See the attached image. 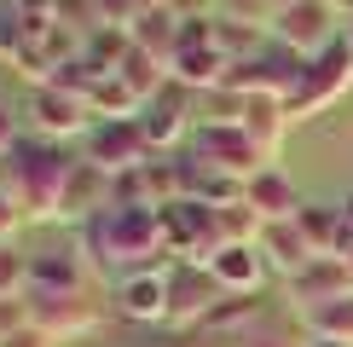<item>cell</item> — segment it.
Listing matches in <instances>:
<instances>
[{
  "label": "cell",
  "instance_id": "1",
  "mask_svg": "<svg viewBox=\"0 0 353 347\" xmlns=\"http://www.w3.org/2000/svg\"><path fill=\"white\" fill-rule=\"evenodd\" d=\"M76 249L93 272H110V266H174L168 260V243H163V209H99L87 226H76Z\"/></svg>",
  "mask_w": 353,
  "mask_h": 347
},
{
  "label": "cell",
  "instance_id": "2",
  "mask_svg": "<svg viewBox=\"0 0 353 347\" xmlns=\"http://www.w3.org/2000/svg\"><path fill=\"white\" fill-rule=\"evenodd\" d=\"M70 168H76V156L58 139H41V134L18 139L6 151V185L18 197L23 220H58V191H64Z\"/></svg>",
  "mask_w": 353,
  "mask_h": 347
},
{
  "label": "cell",
  "instance_id": "3",
  "mask_svg": "<svg viewBox=\"0 0 353 347\" xmlns=\"http://www.w3.org/2000/svg\"><path fill=\"white\" fill-rule=\"evenodd\" d=\"M347 87H353V35L342 29L325 52L301 58V76H296V87H290V98H284L290 127H296V122H313V116H325L336 98H347Z\"/></svg>",
  "mask_w": 353,
  "mask_h": 347
},
{
  "label": "cell",
  "instance_id": "4",
  "mask_svg": "<svg viewBox=\"0 0 353 347\" xmlns=\"http://www.w3.org/2000/svg\"><path fill=\"white\" fill-rule=\"evenodd\" d=\"M336 35H342V6H336V0H296V6L272 12V41L290 47L296 58L325 52Z\"/></svg>",
  "mask_w": 353,
  "mask_h": 347
},
{
  "label": "cell",
  "instance_id": "5",
  "mask_svg": "<svg viewBox=\"0 0 353 347\" xmlns=\"http://www.w3.org/2000/svg\"><path fill=\"white\" fill-rule=\"evenodd\" d=\"M191 156H203V162H214V168L238 174V180H255L261 168H272V156L261 151V145L249 139L238 122H209V116L191 127Z\"/></svg>",
  "mask_w": 353,
  "mask_h": 347
},
{
  "label": "cell",
  "instance_id": "6",
  "mask_svg": "<svg viewBox=\"0 0 353 347\" xmlns=\"http://www.w3.org/2000/svg\"><path fill=\"white\" fill-rule=\"evenodd\" d=\"M163 243H168V255H180V260H203L209 266V255L220 249V220H214V209L209 202H168L163 209Z\"/></svg>",
  "mask_w": 353,
  "mask_h": 347
},
{
  "label": "cell",
  "instance_id": "7",
  "mask_svg": "<svg viewBox=\"0 0 353 347\" xmlns=\"http://www.w3.org/2000/svg\"><path fill=\"white\" fill-rule=\"evenodd\" d=\"M220 295H226V289L214 284V272L203 266V260H174L168 266V324L197 330Z\"/></svg>",
  "mask_w": 353,
  "mask_h": 347
},
{
  "label": "cell",
  "instance_id": "8",
  "mask_svg": "<svg viewBox=\"0 0 353 347\" xmlns=\"http://www.w3.org/2000/svg\"><path fill=\"white\" fill-rule=\"evenodd\" d=\"M29 295V318H35L47 336L58 341H70V336H87V330L99 324V301H93V289H81V295H47V289H23Z\"/></svg>",
  "mask_w": 353,
  "mask_h": 347
},
{
  "label": "cell",
  "instance_id": "9",
  "mask_svg": "<svg viewBox=\"0 0 353 347\" xmlns=\"http://www.w3.org/2000/svg\"><path fill=\"white\" fill-rule=\"evenodd\" d=\"M116 313L134 324H168V266H139L116 278Z\"/></svg>",
  "mask_w": 353,
  "mask_h": 347
},
{
  "label": "cell",
  "instance_id": "10",
  "mask_svg": "<svg viewBox=\"0 0 353 347\" xmlns=\"http://www.w3.org/2000/svg\"><path fill=\"white\" fill-rule=\"evenodd\" d=\"M87 162H99L105 174H128L151 162V145H145L139 122H93L87 127Z\"/></svg>",
  "mask_w": 353,
  "mask_h": 347
},
{
  "label": "cell",
  "instance_id": "11",
  "mask_svg": "<svg viewBox=\"0 0 353 347\" xmlns=\"http://www.w3.org/2000/svg\"><path fill=\"white\" fill-rule=\"evenodd\" d=\"M29 127H35L41 139H87V127H93V110H87V98H70L58 93V87H35L29 93Z\"/></svg>",
  "mask_w": 353,
  "mask_h": 347
},
{
  "label": "cell",
  "instance_id": "12",
  "mask_svg": "<svg viewBox=\"0 0 353 347\" xmlns=\"http://www.w3.org/2000/svg\"><path fill=\"white\" fill-rule=\"evenodd\" d=\"M99 209H110V174L99 168V162H87V156H76V168H70L64 191H58V220L87 226Z\"/></svg>",
  "mask_w": 353,
  "mask_h": 347
},
{
  "label": "cell",
  "instance_id": "13",
  "mask_svg": "<svg viewBox=\"0 0 353 347\" xmlns=\"http://www.w3.org/2000/svg\"><path fill=\"white\" fill-rule=\"evenodd\" d=\"M284 289H290V301H296L301 313H313V307H325V301L347 295V289H353V272H347L342 255H319L313 266H301L296 278H284Z\"/></svg>",
  "mask_w": 353,
  "mask_h": 347
},
{
  "label": "cell",
  "instance_id": "14",
  "mask_svg": "<svg viewBox=\"0 0 353 347\" xmlns=\"http://www.w3.org/2000/svg\"><path fill=\"white\" fill-rule=\"evenodd\" d=\"M209 272H214V284L226 289V295H261V284H267V255H261V243H220L209 255Z\"/></svg>",
  "mask_w": 353,
  "mask_h": 347
},
{
  "label": "cell",
  "instance_id": "15",
  "mask_svg": "<svg viewBox=\"0 0 353 347\" xmlns=\"http://www.w3.org/2000/svg\"><path fill=\"white\" fill-rule=\"evenodd\" d=\"M29 289L81 295V289H93V266L81 260V249H41V255H29Z\"/></svg>",
  "mask_w": 353,
  "mask_h": 347
},
{
  "label": "cell",
  "instance_id": "16",
  "mask_svg": "<svg viewBox=\"0 0 353 347\" xmlns=\"http://www.w3.org/2000/svg\"><path fill=\"white\" fill-rule=\"evenodd\" d=\"M243 202H249L267 226H278V220H296V209H301L307 197L296 191V180H290L284 168H261L255 180L243 185Z\"/></svg>",
  "mask_w": 353,
  "mask_h": 347
},
{
  "label": "cell",
  "instance_id": "17",
  "mask_svg": "<svg viewBox=\"0 0 353 347\" xmlns=\"http://www.w3.org/2000/svg\"><path fill=\"white\" fill-rule=\"evenodd\" d=\"M296 226L307 231V243H313L319 255H347L353 249V226H347L342 202H301Z\"/></svg>",
  "mask_w": 353,
  "mask_h": 347
},
{
  "label": "cell",
  "instance_id": "18",
  "mask_svg": "<svg viewBox=\"0 0 353 347\" xmlns=\"http://www.w3.org/2000/svg\"><path fill=\"white\" fill-rule=\"evenodd\" d=\"M226 70H232V58L220 52V47H180L174 52V64H168V81H180L191 87V93H220L226 87Z\"/></svg>",
  "mask_w": 353,
  "mask_h": 347
},
{
  "label": "cell",
  "instance_id": "19",
  "mask_svg": "<svg viewBox=\"0 0 353 347\" xmlns=\"http://www.w3.org/2000/svg\"><path fill=\"white\" fill-rule=\"evenodd\" d=\"M261 255H267V266L284 272V278H296L301 266H313V260H319V249L307 243V231L296 220H278V226L261 231Z\"/></svg>",
  "mask_w": 353,
  "mask_h": 347
},
{
  "label": "cell",
  "instance_id": "20",
  "mask_svg": "<svg viewBox=\"0 0 353 347\" xmlns=\"http://www.w3.org/2000/svg\"><path fill=\"white\" fill-rule=\"evenodd\" d=\"M238 127L261 145L267 156H278V145L290 134V116H284V98H267V93H243V110H238Z\"/></svg>",
  "mask_w": 353,
  "mask_h": 347
},
{
  "label": "cell",
  "instance_id": "21",
  "mask_svg": "<svg viewBox=\"0 0 353 347\" xmlns=\"http://www.w3.org/2000/svg\"><path fill=\"white\" fill-rule=\"evenodd\" d=\"M128 35H134V47L151 52L157 64H174V52H180V18H174L168 6H163V12H139Z\"/></svg>",
  "mask_w": 353,
  "mask_h": 347
},
{
  "label": "cell",
  "instance_id": "22",
  "mask_svg": "<svg viewBox=\"0 0 353 347\" xmlns=\"http://www.w3.org/2000/svg\"><path fill=\"white\" fill-rule=\"evenodd\" d=\"M301 318H307L313 336L353 347V289H347V295H336V301H325V307H313V313H301Z\"/></svg>",
  "mask_w": 353,
  "mask_h": 347
},
{
  "label": "cell",
  "instance_id": "23",
  "mask_svg": "<svg viewBox=\"0 0 353 347\" xmlns=\"http://www.w3.org/2000/svg\"><path fill=\"white\" fill-rule=\"evenodd\" d=\"M255 318H261V295H220L197 330H243V324H255Z\"/></svg>",
  "mask_w": 353,
  "mask_h": 347
},
{
  "label": "cell",
  "instance_id": "24",
  "mask_svg": "<svg viewBox=\"0 0 353 347\" xmlns=\"http://www.w3.org/2000/svg\"><path fill=\"white\" fill-rule=\"evenodd\" d=\"M214 220H220V243H261V231H267V220L249 202H226V209H214Z\"/></svg>",
  "mask_w": 353,
  "mask_h": 347
},
{
  "label": "cell",
  "instance_id": "25",
  "mask_svg": "<svg viewBox=\"0 0 353 347\" xmlns=\"http://www.w3.org/2000/svg\"><path fill=\"white\" fill-rule=\"evenodd\" d=\"M23 289H29V255L0 243V295H23Z\"/></svg>",
  "mask_w": 353,
  "mask_h": 347
},
{
  "label": "cell",
  "instance_id": "26",
  "mask_svg": "<svg viewBox=\"0 0 353 347\" xmlns=\"http://www.w3.org/2000/svg\"><path fill=\"white\" fill-rule=\"evenodd\" d=\"M23 324H35V318H29V295H0V341H6L12 330H23Z\"/></svg>",
  "mask_w": 353,
  "mask_h": 347
},
{
  "label": "cell",
  "instance_id": "27",
  "mask_svg": "<svg viewBox=\"0 0 353 347\" xmlns=\"http://www.w3.org/2000/svg\"><path fill=\"white\" fill-rule=\"evenodd\" d=\"M93 12H99V23H116V29H134V18H139L134 0H93Z\"/></svg>",
  "mask_w": 353,
  "mask_h": 347
},
{
  "label": "cell",
  "instance_id": "28",
  "mask_svg": "<svg viewBox=\"0 0 353 347\" xmlns=\"http://www.w3.org/2000/svg\"><path fill=\"white\" fill-rule=\"evenodd\" d=\"M18 226H23V209H18V197H12V185L0 180V243H6Z\"/></svg>",
  "mask_w": 353,
  "mask_h": 347
},
{
  "label": "cell",
  "instance_id": "29",
  "mask_svg": "<svg viewBox=\"0 0 353 347\" xmlns=\"http://www.w3.org/2000/svg\"><path fill=\"white\" fill-rule=\"evenodd\" d=\"M0 347H58V336H47L41 324H23V330H12Z\"/></svg>",
  "mask_w": 353,
  "mask_h": 347
},
{
  "label": "cell",
  "instance_id": "30",
  "mask_svg": "<svg viewBox=\"0 0 353 347\" xmlns=\"http://www.w3.org/2000/svg\"><path fill=\"white\" fill-rule=\"evenodd\" d=\"M18 139H23V134H18V122H12V110L0 105V156H6V151H12Z\"/></svg>",
  "mask_w": 353,
  "mask_h": 347
},
{
  "label": "cell",
  "instance_id": "31",
  "mask_svg": "<svg viewBox=\"0 0 353 347\" xmlns=\"http://www.w3.org/2000/svg\"><path fill=\"white\" fill-rule=\"evenodd\" d=\"M174 18H209V0H168Z\"/></svg>",
  "mask_w": 353,
  "mask_h": 347
},
{
  "label": "cell",
  "instance_id": "32",
  "mask_svg": "<svg viewBox=\"0 0 353 347\" xmlns=\"http://www.w3.org/2000/svg\"><path fill=\"white\" fill-rule=\"evenodd\" d=\"M134 6H139V12H163L168 0H134Z\"/></svg>",
  "mask_w": 353,
  "mask_h": 347
},
{
  "label": "cell",
  "instance_id": "33",
  "mask_svg": "<svg viewBox=\"0 0 353 347\" xmlns=\"http://www.w3.org/2000/svg\"><path fill=\"white\" fill-rule=\"evenodd\" d=\"M342 214H347V226H353V191H347V197H342Z\"/></svg>",
  "mask_w": 353,
  "mask_h": 347
},
{
  "label": "cell",
  "instance_id": "34",
  "mask_svg": "<svg viewBox=\"0 0 353 347\" xmlns=\"http://www.w3.org/2000/svg\"><path fill=\"white\" fill-rule=\"evenodd\" d=\"M307 347H342V341H325V336H313V341H307Z\"/></svg>",
  "mask_w": 353,
  "mask_h": 347
},
{
  "label": "cell",
  "instance_id": "35",
  "mask_svg": "<svg viewBox=\"0 0 353 347\" xmlns=\"http://www.w3.org/2000/svg\"><path fill=\"white\" fill-rule=\"evenodd\" d=\"M284 6H296V0H272V12H284Z\"/></svg>",
  "mask_w": 353,
  "mask_h": 347
},
{
  "label": "cell",
  "instance_id": "36",
  "mask_svg": "<svg viewBox=\"0 0 353 347\" xmlns=\"http://www.w3.org/2000/svg\"><path fill=\"white\" fill-rule=\"evenodd\" d=\"M243 347H278V341H243Z\"/></svg>",
  "mask_w": 353,
  "mask_h": 347
},
{
  "label": "cell",
  "instance_id": "37",
  "mask_svg": "<svg viewBox=\"0 0 353 347\" xmlns=\"http://www.w3.org/2000/svg\"><path fill=\"white\" fill-rule=\"evenodd\" d=\"M336 6H342V0H336Z\"/></svg>",
  "mask_w": 353,
  "mask_h": 347
}]
</instances>
